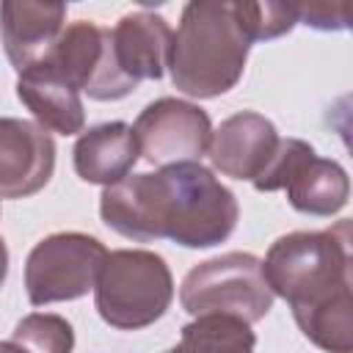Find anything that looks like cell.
<instances>
[{"label":"cell","mask_w":353,"mask_h":353,"mask_svg":"<svg viewBox=\"0 0 353 353\" xmlns=\"http://www.w3.org/2000/svg\"><path fill=\"white\" fill-rule=\"evenodd\" d=\"M110 44L119 69L130 80H157L171 61L174 30L160 14L132 11L110 28Z\"/></svg>","instance_id":"cell-12"},{"label":"cell","mask_w":353,"mask_h":353,"mask_svg":"<svg viewBox=\"0 0 353 353\" xmlns=\"http://www.w3.org/2000/svg\"><path fill=\"white\" fill-rule=\"evenodd\" d=\"M108 248L80 232H58L36 243L25 262V290L33 306L74 301L94 290Z\"/></svg>","instance_id":"cell-7"},{"label":"cell","mask_w":353,"mask_h":353,"mask_svg":"<svg viewBox=\"0 0 353 353\" xmlns=\"http://www.w3.org/2000/svg\"><path fill=\"white\" fill-rule=\"evenodd\" d=\"M138 160V141L124 121H108L80 135L74 143V171L94 185H113L130 174Z\"/></svg>","instance_id":"cell-14"},{"label":"cell","mask_w":353,"mask_h":353,"mask_svg":"<svg viewBox=\"0 0 353 353\" xmlns=\"http://www.w3.org/2000/svg\"><path fill=\"white\" fill-rule=\"evenodd\" d=\"M17 97L39 119V127H44V130H52L61 135H74L85 124L80 94L69 83H63L61 77L47 72L44 66H30V69L19 72Z\"/></svg>","instance_id":"cell-15"},{"label":"cell","mask_w":353,"mask_h":353,"mask_svg":"<svg viewBox=\"0 0 353 353\" xmlns=\"http://www.w3.org/2000/svg\"><path fill=\"white\" fill-rule=\"evenodd\" d=\"M55 168L50 132L25 119H0V199H25L41 190Z\"/></svg>","instance_id":"cell-10"},{"label":"cell","mask_w":353,"mask_h":353,"mask_svg":"<svg viewBox=\"0 0 353 353\" xmlns=\"http://www.w3.org/2000/svg\"><path fill=\"white\" fill-rule=\"evenodd\" d=\"M179 303L188 314H229L248 325L262 320L273 306L262 262L254 254L232 251L196 265L179 287Z\"/></svg>","instance_id":"cell-5"},{"label":"cell","mask_w":353,"mask_h":353,"mask_svg":"<svg viewBox=\"0 0 353 353\" xmlns=\"http://www.w3.org/2000/svg\"><path fill=\"white\" fill-rule=\"evenodd\" d=\"M132 135L138 141V154H143L152 165H176L196 163L212 138L210 116L182 99H157L141 110L132 124Z\"/></svg>","instance_id":"cell-9"},{"label":"cell","mask_w":353,"mask_h":353,"mask_svg":"<svg viewBox=\"0 0 353 353\" xmlns=\"http://www.w3.org/2000/svg\"><path fill=\"white\" fill-rule=\"evenodd\" d=\"M265 281L295 314L298 328L325 353L353 350L350 292V221L323 232H292L279 237L265 262Z\"/></svg>","instance_id":"cell-2"},{"label":"cell","mask_w":353,"mask_h":353,"mask_svg":"<svg viewBox=\"0 0 353 353\" xmlns=\"http://www.w3.org/2000/svg\"><path fill=\"white\" fill-rule=\"evenodd\" d=\"M353 3H298V22L320 30H342L350 25Z\"/></svg>","instance_id":"cell-19"},{"label":"cell","mask_w":353,"mask_h":353,"mask_svg":"<svg viewBox=\"0 0 353 353\" xmlns=\"http://www.w3.org/2000/svg\"><path fill=\"white\" fill-rule=\"evenodd\" d=\"M33 66H44L47 72L69 83L77 94L85 91L91 99L99 102L121 99L138 85L116 63L110 28H99L88 19L63 28L47 55Z\"/></svg>","instance_id":"cell-6"},{"label":"cell","mask_w":353,"mask_h":353,"mask_svg":"<svg viewBox=\"0 0 353 353\" xmlns=\"http://www.w3.org/2000/svg\"><path fill=\"white\" fill-rule=\"evenodd\" d=\"M174 298L171 270L163 256L138 248L108 251L94 284L99 317L119 331H138L160 320Z\"/></svg>","instance_id":"cell-4"},{"label":"cell","mask_w":353,"mask_h":353,"mask_svg":"<svg viewBox=\"0 0 353 353\" xmlns=\"http://www.w3.org/2000/svg\"><path fill=\"white\" fill-rule=\"evenodd\" d=\"M276 127L251 110L229 116L210 138V163L232 179H256L279 149Z\"/></svg>","instance_id":"cell-11"},{"label":"cell","mask_w":353,"mask_h":353,"mask_svg":"<svg viewBox=\"0 0 353 353\" xmlns=\"http://www.w3.org/2000/svg\"><path fill=\"white\" fill-rule=\"evenodd\" d=\"M0 353H28L22 345H17L14 339H8V342H0Z\"/></svg>","instance_id":"cell-21"},{"label":"cell","mask_w":353,"mask_h":353,"mask_svg":"<svg viewBox=\"0 0 353 353\" xmlns=\"http://www.w3.org/2000/svg\"><path fill=\"white\" fill-rule=\"evenodd\" d=\"M66 6L63 3H30L8 0L0 6V30L6 55L17 72L39 63L63 30Z\"/></svg>","instance_id":"cell-13"},{"label":"cell","mask_w":353,"mask_h":353,"mask_svg":"<svg viewBox=\"0 0 353 353\" xmlns=\"http://www.w3.org/2000/svg\"><path fill=\"white\" fill-rule=\"evenodd\" d=\"M248 41L276 39L298 22V3H232Z\"/></svg>","instance_id":"cell-18"},{"label":"cell","mask_w":353,"mask_h":353,"mask_svg":"<svg viewBox=\"0 0 353 353\" xmlns=\"http://www.w3.org/2000/svg\"><path fill=\"white\" fill-rule=\"evenodd\" d=\"M248 47L251 41L232 3H188L171 44V80L179 91L199 99L226 94L245 69Z\"/></svg>","instance_id":"cell-3"},{"label":"cell","mask_w":353,"mask_h":353,"mask_svg":"<svg viewBox=\"0 0 353 353\" xmlns=\"http://www.w3.org/2000/svg\"><path fill=\"white\" fill-rule=\"evenodd\" d=\"M6 273H8V251H6V243L0 237V287L6 281Z\"/></svg>","instance_id":"cell-20"},{"label":"cell","mask_w":353,"mask_h":353,"mask_svg":"<svg viewBox=\"0 0 353 353\" xmlns=\"http://www.w3.org/2000/svg\"><path fill=\"white\" fill-rule=\"evenodd\" d=\"M99 215L113 232L135 243L168 237L185 248H210L234 232L240 210L234 193L210 168L176 163L108 185Z\"/></svg>","instance_id":"cell-1"},{"label":"cell","mask_w":353,"mask_h":353,"mask_svg":"<svg viewBox=\"0 0 353 353\" xmlns=\"http://www.w3.org/2000/svg\"><path fill=\"white\" fill-rule=\"evenodd\" d=\"M256 190H287L290 204L306 215H334L347 204V174L339 163L323 160L298 138H281L268 168L254 179Z\"/></svg>","instance_id":"cell-8"},{"label":"cell","mask_w":353,"mask_h":353,"mask_svg":"<svg viewBox=\"0 0 353 353\" xmlns=\"http://www.w3.org/2000/svg\"><path fill=\"white\" fill-rule=\"evenodd\" d=\"M251 325L229 314H201L182 328V339L165 353H254Z\"/></svg>","instance_id":"cell-16"},{"label":"cell","mask_w":353,"mask_h":353,"mask_svg":"<svg viewBox=\"0 0 353 353\" xmlns=\"http://www.w3.org/2000/svg\"><path fill=\"white\" fill-rule=\"evenodd\" d=\"M11 339L28 353H72L74 334L72 325L58 314H28L17 323Z\"/></svg>","instance_id":"cell-17"}]
</instances>
